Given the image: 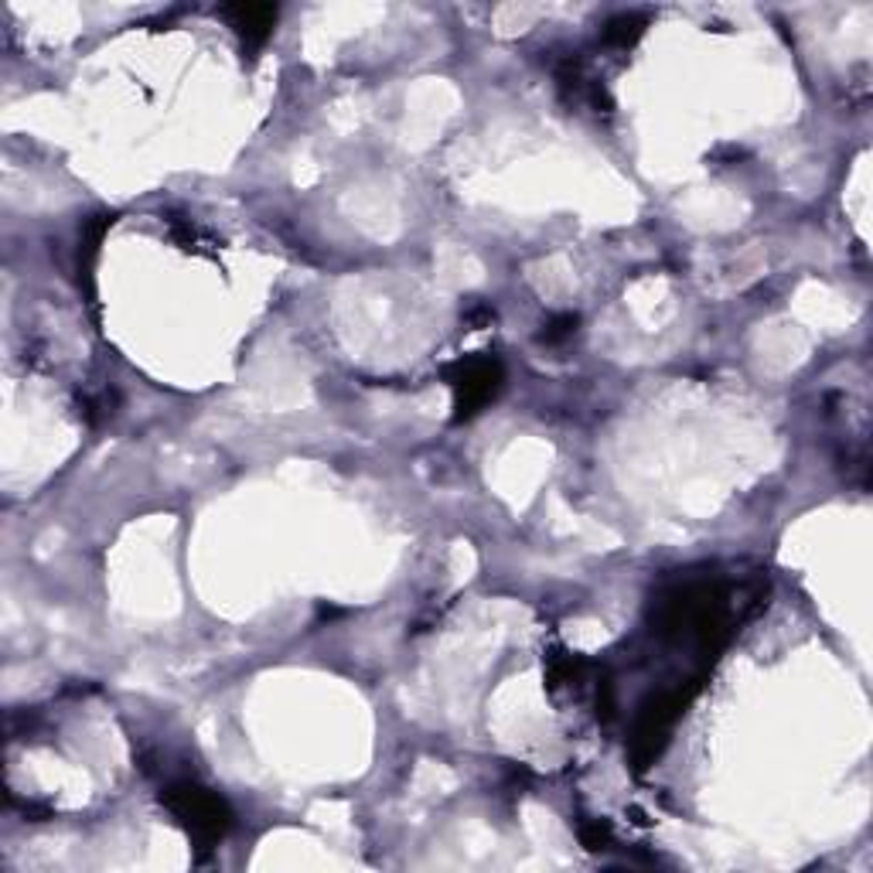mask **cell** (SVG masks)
Returning a JSON list of instances; mask_svg holds the SVG:
<instances>
[{"mask_svg":"<svg viewBox=\"0 0 873 873\" xmlns=\"http://www.w3.org/2000/svg\"><path fill=\"white\" fill-rule=\"evenodd\" d=\"M161 805L175 815V823L191 836L198 850H212L232 830V808L229 802L195 782H178L161 792Z\"/></svg>","mask_w":873,"mask_h":873,"instance_id":"6da1fadb","label":"cell"},{"mask_svg":"<svg viewBox=\"0 0 873 873\" xmlns=\"http://www.w3.org/2000/svg\"><path fill=\"white\" fill-rule=\"evenodd\" d=\"M447 383L454 389V424H465L478 417L482 409L502 393L505 369L495 355H465L454 366H447Z\"/></svg>","mask_w":873,"mask_h":873,"instance_id":"7a4b0ae2","label":"cell"},{"mask_svg":"<svg viewBox=\"0 0 873 873\" xmlns=\"http://www.w3.org/2000/svg\"><path fill=\"white\" fill-rule=\"evenodd\" d=\"M693 693H696V686L665 690L642 703V710L635 716V734H632V757H635L638 772H645V767L662 754V747L669 744V734L683 716L686 703L693 700Z\"/></svg>","mask_w":873,"mask_h":873,"instance_id":"3957f363","label":"cell"},{"mask_svg":"<svg viewBox=\"0 0 873 873\" xmlns=\"http://www.w3.org/2000/svg\"><path fill=\"white\" fill-rule=\"evenodd\" d=\"M222 18L239 34V41L249 51H256V48H264L267 38L274 34L277 8L274 4H229V8H222Z\"/></svg>","mask_w":873,"mask_h":873,"instance_id":"277c9868","label":"cell"},{"mask_svg":"<svg viewBox=\"0 0 873 873\" xmlns=\"http://www.w3.org/2000/svg\"><path fill=\"white\" fill-rule=\"evenodd\" d=\"M645 28H648V18L645 14H638V11H628V14H618V18H611L607 24H604V31H601V38H604V44H611V48H618V51H628L642 34H645Z\"/></svg>","mask_w":873,"mask_h":873,"instance_id":"5b68a950","label":"cell"},{"mask_svg":"<svg viewBox=\"0 0 873 873\" xmlns=\"http://www.w3.org/2000/svg\"><path fill=\"white\" fill-rule=\"evenodd\" d=\"M168 222H171V236L178 239V246H185L188 252H198V256H216V246H219V242L205 236L191 219H175V216H171Z\"/></svg>","mask_w":873,"mask_h":873,"instance_id":"8992f818","label":"cell"},{"mask_svg":"<svg viewBox=\"0 0 873 873\" xmlns=\"http://www.w3.org/2000/svg\"><path fill=\"white\" fill-rule=\"evenodd\" d=\"M577 325H581V318H577V315H556V318H549V321L543 325V335H539V341H546V345H559V341H567V338H574Z\"/></svg>","mask_w":873,"mask_h":873,"instance_id":"52a82bcc","label":"cell"},{"mask_svg":"<svg viewBox=\"0 0 873 873\" xmlns=\"http://www.w3.org/2000/svg\"><path fill=\"white\" fill-rule=\"evenodd\" d=\"M581 843H584L591 853L607 850V843H611V826H607V823H584V826H581Z\"/></svg>","mask_w":873,"mask_h":873,"instance_id":"ba28073f","label":"cell"}]
</instances>
